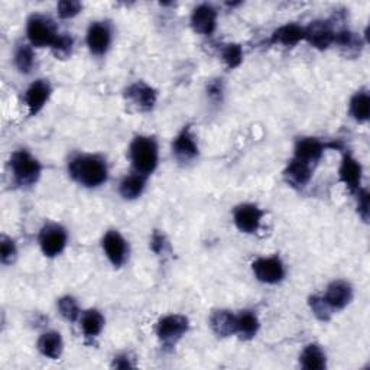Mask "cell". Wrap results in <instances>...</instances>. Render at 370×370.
Segmentation results:
<instances>
[{"label": "cell", "instance_id": "cell-7", "mask_svg": "<svg viewBox=\"0 0 370 370\" xmlns=\"http://www.w3.org/2000/svg\"><path fill=\"white\" fill-rule=\"evenodd\" d=\"M255 277L264 284H278L284 279L285 269L279 257H260L252 265Z\"/></svg>", "mask_w": 370, "mask_h": 370}, {"label": "cell", "instance_id": "cell-10", "mask_svg": "<svg viewBox=\"0 0 370 370\" xmlns=\"http://www.w3.org/2000/svg\"><path fill=\"white\" fill-rule=\"evenodd\" d=\"M126 99L141 112L152 111L157 103V91L148 84L138 81L126 89Z\"/></svg>", "mask_w": 370, "mask_h": 370}, {"label": "cell", "instance_id": "cell-21", "mask_svg": "<svg viewBox=\"0 0 370 370\" xmlns=\"http://www.w3.org/2000/svg\"><path fill=\"white\" fill-rule=\"evenodd\" d=\"M303 39H305V31L297 23L284 25L272 35L273 44H281L285 47H294Z\"/></svg>", "mask_w": 370, "mask_h": 370}, {"label": "cell", "instance_id": "cell-24", "mask_svg": "<svg viewBox=\"0 0 370 370\" xmlns=\"http://www.w3.org/2000/svg\"><path fill=\"white\" fill-rule=\"evenodd\" d=\"M259 330L257 317L251 311H243L236 315V333L243 340H251Z\"/></svg>", "mask_w": 370, "mask_h": 370}, {"label": "cell", "instance_id": "cell-26", "mask_svg": "<svg viewBox=\"0 0 370 370\" xmlns=\"http://www.w3.org/2000/svg\"><path fill=\"white\" fill-rule=\"evenodd\" d=\"M350 113L356 120L360 122V123H365L369 120L370 97H369L367 91L362 90L353 95V99L350 102Z\"/></svg>", "mask_w": 370, "mask_h": 370}, {"label": "cell", "instance_id": "cell-1", "mask_svg": "<svg viewBox=\"0 0 370 370\" xmlns=\"http://www.w3.org/2000/svg\"><path fill=\"white\" fill-rule=\"evenodd\" d=\"M70 175L78 184L94 188L106 183L107 165L106 162L95 155H78L68 167Z\"/></svg>", "mask_w": 370, "mask_h": 370}, {"label": "cell", "instance_id": "cell-2", "mask_svg": "<svg viewBox=\"0 0 370 370\" xmlns=\"http://www.w3.org/2000/svg\"><path fill=\"white\" fill-rule=\"evenodd\" d=\"M130 159L136 172L141 175L152 174L158 165V145L154 138L138 136L130 145Z\"/></svg>", "mask_w": 370, "mask_h": 370}, {"label": "cell", "instance_id": "cell-16", "mask_svg": "<svg viewBox=\"0 0 370 370\" xmlns=\"http://www.w3.org/2000/svg\"><path fill=\"white\" fill-rule=\"evenodd\" d=\"M172 152L180 162H189L197 158L198 146L188 128L176 136V139L172 143Z\"/></svg>", "mask_w": 370, "mask_h": 370}, {"label": "cell", "instance_id": "cell-9", "mask_svg": "<svg viewBox=\"0 0 370 370\" xmlns=\"http://www.w3.org/2000/svg\"><path fill=\"white\" fill-rule=\"evenodd\" d=\"M262 216L264 211L253 204L238 205L235 213H233L236 227L243 233H256L259 230Z\"/></svg>", "mask_w": 370, "mask_h": 370}, {"label": "cell", "instance_id": "cell-34", "mask_svg": "<svg viewBox=\"0 0 370 370\" xmlns=\"http://www.w3.org/2000/svg\"><path fill=\"white\" fill-rule=\"evenodd\" d=\"M2 243H0V257H2V264L3 265H10L15 262L16 259V246H15V242H13L12 239L6 238V236H2V240H0Z\"/></svg>", "mask_w": 370, "mask_h": 370}, {"label": "cell", "instance_id": "cell-30", "mask_svg": "<svg viewBox=\"0 0 370 370\" xmlns=\"http://www.w3.org/2000/svg\"><path fill=\"white\" fill-rule=\"evenodd\" d=\"M310 307H311L315 317L321 321L330 320L332 315H333V311H334L330 305H328L324 297H311L310 298Z\"/></svg>", "mask_w": 370, "mask_h": 370}, {"label": "cell", "instance_id": "cell-29", "mask_svg": "<svg viewBox=\"0 0 370 370\" xmlns=\"http://www.w3.org/2000/svg\"><path fill=\"white\" fill-rule=\"evenodd\" d=\"M34 51L30 45H19L15 52V65L22 74H30L34 67Z\"/></svg>", "mask_w": 370, "mask_h": 370}, {"label": "cell", "instance_id": "cell-15", "mask_svg": "<svg viewBox=\"0 0 370 370\" xmlns=\"http://www.w3.org/2000/svg\"><path fill=\"white\" fill-rule=\"evenodd\" d=\"M324 299L333 310H343L353 299V290L350 284L345 281H334L327 288Z\"/></svg>", "mask_w": 370, "mask_h": 370}, {"label": "cell", "instance_id": "cell-36", "mask_svg": "<svg viewBox=\"0 0 370 370\" xmlns=\"http://www.w3.org/2000/svg\"><path fill=\"white\" fill-rule=\"evenodd\" d=\"M358 210L360 217L365 222L369 220V193L367 189H360L359 191V204H358Z\"/></svg>", "mask_w": 370, "mask_h": 370}, {"label": "cell", "instance_id": "cell-18", "mask_svg": "<svg viewBox=\"0 0 370 370\" xmlns=\"http://www.w3.org/2000/svg\"><path fill=\"white\" fill-rule=\"evenodd\" d=\"M338 175H340V181L345 184L351 193L359 191V187L362 183V167L353 157L346 155L345 158H343Z\"/></svg>", "mask_w": 370, "mask_h": 370}, {"label": "cell", "instance_id": "cell-13", "mask_svg": "<svg viewBox=\"0 0 370 370\" xmlns=\"http://www.w3.org/2000/svg\"><path fill=\"white\" fill-rule=\"evenodd\" d=\"M217 23V10L211 5H200L194 9L191 15V25L197 34L211 35L216 30Z\"/></svg>", "mask_w": 370, "mask_h": 370}, {"label": "cell", "instance_id": "cell-32", "mask_svg": "<svg viewBox=\"0 0 370 370\" xmlns=\"http://www.w3.org/2000/svg\"><path fill=\"white\" fill-rule=\"evenodd\" d=\"M222 57H223V61L226 62V65L230 68V70H233V68H238L242 64V61H243V49L238 44L226 45L223 48Z\"/></svg>", "mask_w": 370, "mask_h": 370}, {"label": "cell", "instance_id": "cell-5", "mask_svg": "<svg viewBox=\"0 0 370 370\" xmlns=\"http://www.w3.org/2000/svg\"><path fill=\"white\" fill-rule=\"evenodd\" d=\"M188 332V320L184 315H167L157 325L159 340L167 346H172Z\"/></svg>", "mask_w": 370, "mask_h": 370}, {"label": "cell", "instance_id": "cell-6", "mask_svg": "<svg viewBox=\"0 0 370 370\" xmlns=\"http://www.w3.org/2000/svg\"><path fill=\"white\" fill-rule=\"evenodd\" d=\"M39 244L44 255L56 257L62 253L67 244V231L60 224H47L39 233Z\"/></svg>", "mask_w": 370, "mask_h": 370}, {"label": "cell", "instance_id": "cell-25", "mask_svg": "<svg viewBox=\"0 0 370 370\" xmlns=\"http://www.w3.org/2000/svg\"><path fill=\"white\" fill-rule=\"evenodd\" d=\"M104 327V317L97 310H89L81 315V328L86 337H97Z\"/></svg>", "mask_w": 370, "mask_h": 370}, {"label": "cell", "instance_id": "cell-37", "mask_svg": "<svg viewBox=\"0 0 370 370\" xmlns=\"http://www.w3.org/2000/svg\"><path fill=\"white\" fill-rule=\"evenodd\" d=\"M163 236L161 235V233L155 231L154 236H152V240H150V248H152V251L155 253H161L163 251Z\"/></svg>", "mask_w": 370, "mask_h": 370}, {"label": "cell", "instance_id": "cell-4", "mask_svg": "<svg viewBox=\"0 0 370 370\" xmlns=\"http://www.w3.org/2000/svg\"><path fill=\"white\" fill-rule=\"evenodd\" d=\"M10 170L19 185H34L39 180L43 168L28 150H18L10 158Z\"/></svg>", "mask_w": 370, "mask_h": 370}, {"label": "cell", "instance_id": "cell-28", "mask_svg": "<svg viewBox=\"0 0 370 370\" xmlns=\"http://www.w3.org/2000/svg\"><path fill=\"white\" fill-rule=\"evenodd\" d=\"M334 43L345 51L347 56H356L360 52L362 48V39L356 34L350 32L349 30H343L336 32Z\"/></svg>", "mask_w": 370, "mask_h": 370}, {"label": "cell", "instance_id": "cell-3", "mask_svg": "<svg viewBox=\"0 0 370 370\" xmlns=\"http://www.w3.org/2000/svg\"><path fill=\"white\" fill-rule=\"evenodd\" d=\"M26 34H28L30 43L36 48L52 47L60 36L56 23L44 15H32L28 19Z\"/></svg>", "mask_w": 370, "mask_h": 370}, {"label": "cell", "instance_id": "cell-17", "mask_svg": "<svg viewBox=\"0 0 370 370\" xmlns=\"http://www.w3.org/2000/svg\"><path fill=\"white\" fill-rule=\"evenodd\" d=\"M324 152V145L315 138H303L295 145V159L314 167Z\"/></svg>", "mask_w": 370, "mask_h": 370}, {"label": "cell", "instance_id": "cell-27", "mask_svg": "<svg viewBox=\"0 0 370 370\" xmlns=\"http://www.w3.org/2000/svg\"><path fill=\"white\" fill-rule=\"evenodd\" d=\"M145 188V178L141 174H132L126 176L120 184V194L126 200L138 198Z\"/></svg>", "mask_w": 370, "mask_h": 370}, {"label": "cell", "instance_id": "cell-8", "mask_svg": "<svg viewBox=\"0 0 370 370\" xmlns=\"http://www.w3.org/2000/svg\"><path fill=\"white\" fill-rule=\"evenodd\" d=\"M103 249L108 260L116 266L120 268L128 259V243L123 239L119 231L111 230L106 233L103 238Z\"/></svg>", "mask_w": 370, "mask_h": 370}, {"label": "cell", "instance_id": "cell-19", "mask_svg": "<svg viewBox=\"0 0 370 370\" xmlns=\"http://www.w3.org/2000/svg\"><path fill=\"white\" fill-rule=\"evenodd\" d=\"M286 183L295 187V188H304L312 175V167L305 162H301L298 159H292L284 172Z\"/></svg>", "mask_w": 370, "mask_h": 370}, {"label": "cell", "instance_id": "cell-39", "mask_svg": "<svg viewBox=\"0 0 370 370\" xmlns=\"http://www.w3.org/2000/svg\"><path fill=\"white\" fill-rule=\"evenodd\" d=\"M113 366L117 369H128V367H132L133 365L129 362L128 356H119V358H115Z\"/></svg>", "mask_w": 370, "mask_h": 370}, {"label": "cell", "instance_id": "cell-31", "mask_svg": "<svg viewBox=\"0 0 370 370\" xmlns=\"http://www.w3.org/2000/svg\"><path fill=\"white\" fill-rule=\"evenodd\" d=\"M73 45H74V41L70 35L60 34V36L56 41V44H54L51 48H52V52L56 54L57 58L65 60L71 56Z\"/></svg>", "mask_w": 370, "mask_h": 370}, {"label": "cell", "instance_id": "cell-14", "mask_svg": "<svg viewBox=\"0 0 370 370\" xmlns=\"http://www.w3.org/2000/svg\"><path fill=\"white\" fill-rule=\"evenodd\" d=\"M51 95V86L45 80H38L31 84V87L26 90L25 102L30 108V115L35 116L43 111V107L48 102Z\"/></svg>", "mask_w": 370, "mask_h": 370}, {"label": "cell", "instance_id": "cell-12", "mask_svg": "<svg viewBox=\"0 0 370 370\" xmlns=\"http://www.w3.org/2000/svg\"><path fill=\"white\" fill-rule=\"evenodd\" d=\"M112 43V32L104 22H94L87 32V45L94 56H104Z\"/></svg>", "mask_w": 370, "mask_h": 370}, {"label": "cell", "instance_id": "cell-22", "mask_svg": "<svg viewBox=\"0 0 370 370\" xmlns=\"http://www.w3.org/2000/svg\"><path fill=\"white\" fill-rule=\"evenodd\" d=\"M62 338L57 332H48L38 340V349L49 359H58L62 353Z\"/></svg>", "mask_w": 370, "mask_h": 370}, {"label": "cell", "instance_id": "cell-23", "mask_svg": "<svg viewBox=\"0 0 370 370\" xmlns=\"http://www.w3.org/2000/svg\"><path fill=\"white\" fill-rule=\"evenodd\" d=\"M299 362L305 370H324L327 366L325 354L317 345L307 346L304 351L301 353Z\"/></svg>", "mask_w": 370, "mask_h": 370}, {"label": "cell", "instance_id": "cell-38", "mask_svg": "<svg viewBox=\"0 0 370 370\" xmlns=\"http://www.w3.org/2000/svg\"><path fill=\"white\" fill-rule=\"evenodd\" d=\"M222 84L217 83V81H213V83L209 86V94L213 99H220L222 97Z\"/></svg>", "mask_w": 370, "mask_h": 370}, {"label": "cell", "instance_id": "cell-33", "mask_svg": "<svg viewBox=\"0 0 370 370\" xmlns=\"http://www.w3.org/2000/svg\"><path fill=\"white\" fill-rule=\"evenodd\" d=\"M58 310L61 312L62 317L68 321L74 323L78 315H80V308H78V304L77 301L73 298V297H64L58 301Z\"/></svg>", "mask_w": 370, "mask_h": 370}, {"label": "cell", "instance_id": "cell-35", "mask_svg": "<svg viewBox=\"0 0 370 370\" xmlns=\"http://www.w3.org/2000/svg\"><path fill=\"white\" fill-rule=\"evenodd\" d=\"M81 9H83V5L77 2V0H61V2H58L57 5L58 15L62 19L74 18L81 12Z\"/></svg>", "mask_w": 370, "mask_h": 370}, {"label": "cell", "instance_id": "cell-11", "mask_svg": "<svg viewBox=\"0 0 370 370\" xmlns=\"http://www.w3.org/2000/svg\"><path fill=\"white\" fill-rule=\"evenodd\" d=\"M304 31H305V39L312 47L319 49H327L334 43L336 32L333 31L330 22H324V21L311 22L307 28H304Z\"/></svg>", "mask_w": 370, "mask_h": 370}, {"label": "cell", "instance_id": "cell-20", "mask_svg": "<svg viewBox=\"0 0 370 370\" xmlns=\"http://www.w3.org/2000/svg\"><path fill=\"white\" fill-rule=\"evenodd\" d=\"M210 325L218 337L236 334V315L227 310L214 311L210 317Z\"/></svg>", "mask_w": 370, "mask_h": 370}]
</instances>
